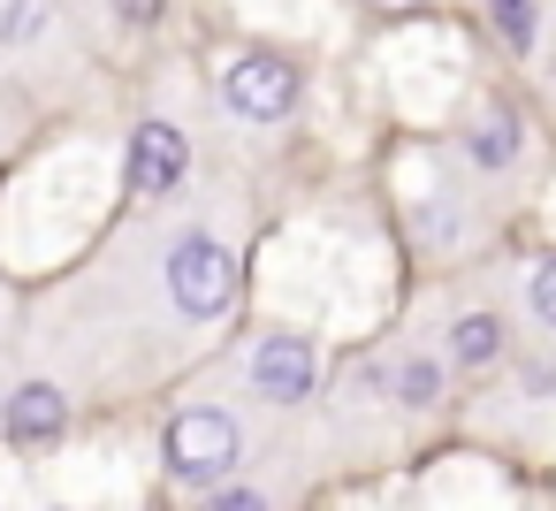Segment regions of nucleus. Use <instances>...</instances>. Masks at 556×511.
Masks as SVG:
<instances>
[{"mask_svg": "<svg viewBox=\"0 0 556 511\" xmlns=\"http://www.w3.org/2000/svg\"><path fill=\"white\" fill-rule=\"evenodd\" d=\"M168 298L184 321H222L237 306V252L214 229H184L168 245Z\"/></svg>", "mask_w": 556, "mask_h": 511, "instance_id": "f257e3e1", "label": "nucleus"}, {"mask_svg": "<svg viewBox=\"0 0 556 511\" xmlns=\"http://www.w3.org/2000/svg\"><path fill=\"white\" fill-rule=\"evenodd\" d=\"M237 450H244V427H237L222 404H184V412L168 420V465H176V481H191V488H214V481L237 465Z\"/></svg>", "mask_w": 556, "mask_h": 511, "instance_id": "f03ea898", "label": "nucleus"}, {"mask_svg": "<svg viewBox=\"0 0 556 511\" xmlns=\"http://www.w3.org/2000/svg\"><path fill=\"white\" fill-rule=\"evenodd\" d=\"M222 100H229L237 123H282V115L298 108V62L252 47V54H237V62L222 70Z\"/></svg>", "mask_w": 556, "mask_h": 511, "instance_id": "7ed1b4c3", "label": "nucleus"}, {"mask_svg": "<svg viewBox=\"0 0 556 511\" xmlns=\"http://www.w3.org/2000/svg\"><path fill=\"white\" fill-rule=\"evenodd\" d=\"M313 382H320V351H313L305 336H290V328L260 336L252 359H244V389H252L260 404H305Z\"/></svg>", "mask_w": 556, "mask_h": 511, "instance_id": "20e7f679", "label": "nucleus"}, {"mask_svg": "<svg viewBox=\"0 0 556 511\" xmlns=\"http://www.w3.org/2000/svg\"><path fill=\"white\" fill-rule=\"evenodd\" d=\"M184 169H191V146H184V130L176 123H138L130 130V153H123V176H130V191L138 199H168L176 184H184Z\"/></svg>", "mask_w": 556, "mask_h": 511, "instance_id": "39448f33", "label": "nucleus"}, {"mask_svg": "<svg viewBox=\"0 0 556 511\" xmlns=\"http://www.w3.org/2000/svg\"><path fill=\"white\" fill-rule=\"evenodd\" d=\"M70 427V397L54 382H16V397L0 404V435L9 443H54Z\"/></svg>", "mask_w": 556, "mask_h": 511, "instance_id": "423d86ee", "label": "nucleus"}, {"mask_svg": "<svg viewBox=\"0 0 556 511\" xmlns=\"http://www.w3.org/2000/svg\"><path fill=\"white\" fill-rule=\"evenodd\" d=\"M503 313H488V306H472V313H457L450 321V336H442V366H457V374H488V366H503Z\"/></svg>", "mask_w": 556, "mask_h": 511, "instance_id": "0eeeda50", "label": "nucleus"}, {"mask_svg": "<svg viewBox=\"0 0 556 511\" xmlns=\"http://www.w3.org/2000/svg\"><path fill=\"white\" fill-rule=\"evenodd\" d=\"M465 153H472L480 176L518 169V153H526V123H518V108H480V123L465 130Z\"/></svg>", "mask_w": 556, "mask_h": 511, "instance_id": "6e6552de", "label": "nucleus"}, {"mask_svg": "<svg viewBox=\"0 0 556 511\" xmlns=\"http://www.w3.org/2000/svg\"><path fill=\"white\" fill-rule=\"evenodd\" d=\"M54 24V0H0V54H24Z\"/></svg>", "mask_w": 556, "mask_h": 511, "instance_id": "1a4fd4ad", "label": "nucleus"}, {"mask_svg": "<svg viewBox=\"0 0 556 511\" xmlns=\"http://www.w3.org/2000/svg\"><path fill=\"white\" fill-rule=\"evenodd\" d=\"M412 229H419V245H434V252H450V245L465 237V214H457V207H442V199H419V214H412Z\"/></svg>", "mask_w": 556, "mask_h": 511, "instance_id": "9d476101", "label": "nucleus"}, {"mask_svg": "<svg viewBox=\"0 0 556 511\" xmlns=\"http://www.w3.org/2000/svg\"><path fill=\"white\" fill-rule=\"evenodd\" d=\"M389 382H396L404 404H434V397H442V359H404Z\"/></svg>", "mask_w": 556, "mask_h": 511, "instance_id": "9b49d317", "label": "nucleus"}, {"mask_svg": "<svg viewBox=\"0 0 556 511\" xmlns=\"http://www.w3.org/2000/svg\"><path fill=\"white\" fill-rule=\"evenodd\" d=\"M488 24H495L510 47H533V0H488Z\"/></svg>", "mask_w": 556, "mask_h": 511, "instance_id": "f8f14e48", "label": "nucleus"}, {"mask_svg": "<svg viewBox=\"0 0 556 511\" xmlns=\"http://www.w3.org/2000/svg\"><path fill=\"white\" fill-rule=\"evenodd\" d=\"M526 306H533V321H541V328H556V260H541V267H533Z\"/></svg>", "mask_w": 556, "mask_h": 511, "instance_id": "ddd939ff", "label": "nucleus"}, {"mask_svg": "<svg viewBox=\"0 0 556 511\" xmlns=\"http://www.w3.org/2000/svg\"><path fill=\"white\" fill-rule=\"evenodd\" d=\"M199 511H267V496H260V488H206Z\"/></svg>", "mask_w": 556, "mask_h": 511, "instance_id": "4468645a", "label": "nucleus"}, {"mask_svg": "<svg viewBox=\"0 0 556 511\" xmlns=\"http://www.w3.org/2000/svg\"><path fill=\"white\" fill-rule=\"evenodd\" d=\"M115 16H123V24H153V16H161V0H115Z\"/></svg>", "mask_w": 556, "mask_h": 511, "instance_id": "2eb2a0df", "label": "nucleus"}, {"mask_svg": "<svg viewBox=\"0 0 556 511\" xmlns=\"http://www.w3.org/2000/svg\"><path fill=\"white\" fill-rule=\"evenodd\" d=\"M366 9H381V16H404V9H427V0H366Z\"/></svg>", "mask_w": 556, "mask_h": 511, "instance_id": "dca6fc26", "label": "nucleus"}]
</instances>
